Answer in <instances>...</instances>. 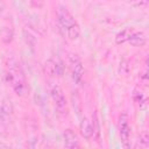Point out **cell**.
Wrapping results in <instances>:
<instances>
[{"label": "cell", "instance_id": "obj_9", "mask_svg": "<svg viewBox=\"0 0 149 149\" xmlns=\"http://www.w3.org/2000/svg\"><path fill=\"white\" fill-rule=\"evenodd\" d=\"M80 134L84 139L88 140L93 136L94 134V130H93V126L91 123V121L87 119V118H84L80 122Z\"/></svg>", "mask_w": 149, "mask_h": 149}, {"label": "cell", "instance_id": "obj_8", "mask_svg": "<svg viewBox=\"0 0 149 149\" xmlns=\"http://www.w3.org/2000/svg\"><path fill=\"white\" fill-rule=\"evenodd\" d=\"M64 142H65L66 148H70V149L79 148L78 137H77L76 133L72 129H65V132H64Z\"/></svg>", "mask_w": 149, "mask_h": 149}, {"label": "cell", "instance_id": "obj_17", "mask_svg": "<svg viewBox=\"0 0 149 149\" xmlns=\"http://www.w3.org/2000/svg\"><path fill=\"white\" fill-rule=\"evenodd\" d=\"M141 79H142V80H144V83H147V81H148V74H147V72L142 73V76H141Z\"/></svg>", "mask_w": 149, "mask_h": 149}, {"label": "cell", "instance_id": "obj_6", "mask_svg": "<svg viewBox=\"0 0 149 149\" xmlns=\"http://www.w3.org/2000/svg\"><path fill=\"white\" fill-rule=\"evenodd\" d=\"M44 71L50 76H62L63 65L61 62L55 59H48L44 63Z\"/></svg>", "mask_w": 149, "mask_h": 149}, {"label": "cell", "instance_id": "obj_1", "mask_svg": "<svg viewBox=\"0 0 149 149\" xmlns=\"http://www.w3.org/2000/svg\"><path fill=\"white\" fill-rule=\"evenodd\" d=\"M57 24L59 31L63 36H66L69 40L73 41L80 35V27L71 15V13L63 6H59L57 9Z\"/></svg>", "mask_w": 149, "mask_h": 149}, {"label": "cell", "instance_id": "obj_5", "mask_svg": "<svg viewBox=\"0 0 149 149\" xmlns=\"http://www.w3.org/2000/svg\"><path fill=\"white\" fill-rule=\"evenodd\" d=\"M119 132L121 136V141L126 148L129 147V136H130V127L128 125V115L127 114H121L119 116Z\"/></svg>", "mask_w": 149, "mask_h": 149}, {"label": "cell", "instance_id": "obj_14", "mask_svg": "<svg viewBox=\"0 0 149 149\" xmlns=\"http://www.w3.org/2000/svg\"><path fill=\"white\" fill-rule=\"evenodd\" d=\"M140 144L143 148H147L149 146V135H148L147 132L141 133V135H140Z\"/></svg>", "mask_w": 149, "mask_h": 149}, {"label": "cell", "instance_id": "obj_2", "mask_svg": "<svg viewBox=\"0 0 149 149\" xmlns=\"http://www.w3.org/2000/svg\"><path fill=\"white\" fill-rule=\"evenodd\" d=\"M7 71H6V74H5V78H6V81L13 87L14 92L20 95V97H23L26 95L27 91H28V87H27V84L20 72V69H19V65L12 61L8 63L7 65Z\"/></svg>", "mask_w": 149, "mask_h": 149}, {"label": "cell", "instance_id": "obj_10", "mask_svg": "<svg viewBox=\"0 0 149 149\" xmlns=\"http://www.w3.org/2000/svg\"><path fill=\"white\" fill-rule=\"evenodd\" d=\"M128 42L133 45V47H143L147 42V37H146V34L142 33V31H135L130 35Z\"/></svg>", "mask_w": 149, "mask_h": 149}, {"label": "cell", "instance_id": "obj_15", "mask_svg": "<svg viewBox=\"0 0 149 149\" xmlns=\"http://www.w3.org/2000/svg\"><path fill=\"white\" fill-rule=\"evenodd\" d=\"M31 6L35 8H42L44 5V0H29Z\"/></svg>", "mask_w": 149, "mask_h": 149}, {"label": "cell", "instance_id": "obj_11", "mask_svg": "<svg viewBox=\"0 0 149 149\" xmlns=\"http://www.w3.org/2000/svg\"><path fill=\"white\" fill-rule=\"evenodd\" d=\"M134 33V28H125L115 36V43L116 44H123L125 42H128L130 35Z\"/></svg>", "mask_w": 149, "mask_h": 149}, {"label": "cell", "instance_id": "obj_16", "mask_svg": "<svg viewBox=\"0 0 149 149\" xmlns=\"http://www.w3.org/2000/svg\"><path fill=\"white\" fill-rule=\"evenodd\" d=\"M129 1L134 6H146L149 2V0H129Z\"/></svg>", "mask_w": 149, "mask_h": 149}, {"label": "cell", "instance_id": "obj_12", "mask_svg": "<svg viewBox=\"0 0 149 149\" xmlns=\"http://www.w3.org/2000/svg\"><path fill=\"white\" fill-rule=\"evenodd\" d=\"M0 37H1V41L5 44H9L13 41V38H14L13 29L9 28V27H2L1 30H0Z\"/></svg>", "mask_w": 149, "mask_h": 149}, {"label": "cell", "instance_id": "obj_4", "mask_svg": "<svg viewBox=\"0 0 149 149\" xmlns=\"http://www.w3.org/2000/svg\"><path fill=\"white\" fill-rule=\"evenodd\" d=\"M69 63H70V71H71L72 80L77 84L81 83L83 74H84V66H83L80 58L77 55L72 54L69 56Z\"/></svg>", "mask_w": 149, "mask_h": 149}, {"label": "cell", "instance_id": "obj_7", "mask_svg": "<svg viewBox=\"0 0 149 149\" xmlns=\"http://www.w3.org/2000/svg\"><path fill=\"white\" fill-rule=\"evenodd\" d=\"M14 108H13V104L12 100L9 98H3L2 102H1V107H0V118L2 121H9L12 115H13Z\"/></svg>", "mask_w": 149, "mask_h": 149}, {"label": "cell", "instance_id": "obj_13", "mask_svg": "<svg viewBox=\"0 0 149 149\" xmlns=\"http://www.w3.org/2000/svg\"><path fill=\"white\" fill-rule=\"evenodd\" d=\"M133 98H134V100L139 104V106H140V108H146V106H147V99H146V97L143 95V93L142 92H139L137 90H135L134 91V94H133Z\"/></svg>", "mask_w": 149, "mask_h": 149}, {"label": "cell", "instance_id": "obj_3", "mask_svg": "<svg viewBox=\"0 0 149 149\" xmlns=\"http://www.w3.org/2000/svg\"><path fill=\"white\" fill-rule=\"evenodd\" d=\"M50 94H51V98L55 102V106H56L57 111L62 114H65L68 112V102H66V99H65V95H64L62 88L56 84L51 85Z\"/></svg>", "mask_w": 149, "mask_h": 149}]
</instances>
